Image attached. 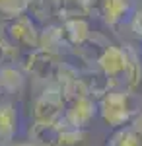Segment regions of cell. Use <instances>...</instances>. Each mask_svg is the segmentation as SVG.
<instances>
[{
    "label": "cell",
    "instance_id": "obj_4",
    "mask_svg": "<svg viewBox=\"0 0 142 146\" xmlns=\"http://www.w3.org/2000/svg\"><path fill=\"white\" fill-rule=\"evenodd\" d=\"M60 62H62V58L58 55H53L45 49L35 47L33 51H27L22 55V66L20 68L25 72V76H31L43 88L49 84H55V76Z\"/></svg>",
    "mask_w": 142,
    "mask_h": 146
},
{
    "label": "cell",
    "instance_id": "obj_2",
    "mask_svg": "<svg viewBox=\"0 0 142 146\" xmlns=\"http://www.w3.org/2000/svg\"><path fill=\"white\" fill-rule=\"evenodd\" d=\"M136 109V96L129 90H107L98 100V115L109 129L129 125Z\"/></svg>",
    "mask_w": 142,
    "mask_h": 146
},
{
    "label": "cell",
    "instance_id": "obj_19",
    "mask_svg": "<svg viewBox=\"0 0 142 146\" xmlns=\"http://www.w3.org/2000/svg\"><path fill=\"white\" fill-rule=\"evenodd\" d=\"M127 23H129V27H131L132 35H134L138 41H142V8L140 6L136 8V12L131 16V20Z\"/></svg>",
    "mask_w": 142,
    "mask_h": 146
},
{
    "label": "cell",
    "instance_id": "obj_7",
    "mask_svg": "<svg viewBox=\"0 0 142 146\" xmlns=\"http://www.w3.org/2000/svg\"><path fill=\"white\" fill-rule=\"evenodd\" d=\"M136 8H138L136 0H99L98 2L101 22L111 29H117L123 23H127L136 12Z\"/></svg>",
    "mask_w": 142,
    "mask_h": 146
},
{
    "label": "cell",
    "instance_id": "obj_8",
    "mask_svg": "<svg viewBox=\"0 0 142 146\" xmlns=\"http://www.w3.org/2000/svg\"><path fill=\"white\" fill-rule=\"evenodd\" d=\"M20 131V111L16 101L0 98V144L12 142Z\"/></svg>",
    "mask_w": 142,
    "mask_h": 146
},
{
    "label": "cell",
    "instance_id": "obj_22",
    "mask_svg": "<svg viewBox=\"0 0 142 146\" xmlns=\"http://www.w3.org/2000/svg\"><path fill=\"white\" fill-rule=\"evenodd\" d=\"M80 2H82V4H86L90 10H96V8H98V2H99V0H80Z\"/></svg>",
    "mask_w": 142,
    "mask_h": 146
},
{
    "label": "cell",
    "instance_id": "obj_1",
    "mask_svg": "<svg viewBox=\"0 0 142 146\" xmlns=\"http://www.w3.org/2000/svg\"><path fill=\"white\" fill-rule=\"evenodd\" d=\"M0 43L4 45L8 62H18L23 53L37 47L39 27L29 14L0 20Z\"/></svg>",
    "mask_w": 142,
    "mask_h": 146
},
{
    "label": "cell",
    "instance_id": "obj_5",
    "mask_svg": "<svg viewBox=\"0 0 142 146\" xmlns=\"http://www.w3.org/2000/svg\"><path fill=\"white\" fill-rule=\"evenodd\" d=\"M66 100L56 84L43 86L31 101V121L37 123H60Z\"/></svg>",
    "mask_w": 142,
    "mask_h": 146
},
{
    "label": "cell",
    "instance_id": "obj_12",
    "mask_svg": "<svg viewBox=\"0 0 142 146\" xmlns=\"http://www.w3.org/2000/svg\"><path fill=\"white\" fill-rule=\"evenodd\" d=\"M60 27H62V35H64V39H66L68 51L78 47V45H82L84 41H88V37L92 35V25H90L88 18H76V20L60 22Z\"/></svg>",
    "mask_w": 142,
    "mask_h": 146
},
{
    "label": "cell",
    "instance_id": "obj_21",
    "mask_svg": "<svg viewBox=\"0 0 142 146\" xmlns=\"http://www.w3.org/2000/svg\"><path fill=\"white\" fill-rule=\"evenodd\" d=\"M6 146H33V144L29 142V140H16V138H14V140L8 142Z\"/></svg>",
    "mask_w": 142,
    "mask_h": 146
},
{
    "label": "cell",
    "instance_id": "obj_6",
    "mask_svg": "<svg viewBox=\"0 0 142 146\" xmlns=\"http://www.w3.org/2000/svg\"><path fill=\"white\" fill-rule=\"evenodd\" d=\"M98 117V101L92 96H78L72 100H66L64 113L60 123L76 129H88L92 121Z\"/></svg>",
    "mask_w": 142,
    "mask_h": 146
},
{
    "label": "cell",
    "instance_id": "obj_24",
    "mask_svg": "<svg viewBox=\"0 0 142 146\" xmlns=\"http://www.w3.org/2000/svg\"><path fill=\"white\" fill-rule=\"evenodd\" d=\"M0 98H2V94H0Z\"/></svg>",
    "mask_w": 142,
    "mask_h": 146
},
{
    "label": "cell",
    "instance_id": "obj_13",
    "mask_svg": "<svg viewBox=\"0 0 142 146\" xmlns=\"http://www.w3.org/2000/svg\"><path fill=\"white\" fill-rule=\"evenodd\" d=\"M53 12L58 23L66 20H76V18H90L94 14V10H90L80 0H53Z\"/></svg>",
    "mask_w": 142,
    "mask_h": 146
},
{
    "label": "cell",
    "instance_id": "obj_18",
    "mask_svg": "<svg viewBox=\"0 0 142 146\" xmlns=\"http://www.w3.org/2000/svg\"><path fill=\"white\" fill-rule=\"evenodd\" d=\"M29 0H0V20H8L27 14Z\"/></svg>",
    "mask_w": 142,
    "mask_h": 146
},
{
    "label": "cell",
    "instance_id": "obj_23",
    "mask_svg": "<svg viewBox=\"0 0 142 146\" xmlns=\"http://www.w3.org/2000/svg\"><path fill=\"white\" fill-rule=\"evenodd\" d=\"M6 62H8V58H6V51H4V45L0 43V66L6 64Z\"/></svg>",
    "mask_w": 142,
    "mask_h": 146
},
{
    "label": "cell",
    "instance_id": "obj_14",
    "mask_svg": "<svg viewBox=\"0 0 142 146\" xmlns=\"http://www.w3.org/2000/svg\"><path fill=\"white\" fill-rule=\"evenodd\" d=\"M125 49H127V70L123 88L129 92H136L142 84V58L131 45H125Z\"/></svg>",
    "mask_w": 142,
    "mask_h": 146
},
{
    "label": "cell",
    "instance_id": "obj_11",
    "mask_svg": "<svg viewBox=\"0 0 142 146\" xmlns=\"http://www.w3.org/2000/svg\"><path fill=\"white\" fill-rule=\"evenodd\" d=\"M39 49H45L53 55H62L64 51H68V45H66V39L62 35V27L60 23H47L39 29V43H37Z\"/></svg>",
    "mask_w": 142,
    "mask_h": 146
},
{
    "label": "cell",
    "instance_id": "obj_20",
    "mask_svg": "<svg viewBox=\"0 0 142 146\" xmlns=\"http://www.w3.org/2000/svg\"><path fill=\"white\" fill-rule=\"evenodd\" d=\"M129 125H131L134 131H138L142 135V109H136V113L132 115V119L129 121Z\"/></svg>",
    "mask_w": 142,
    "mask_h": 146
},
{
    "label": "cell",
    "instance_id": "obj_9",
    "mask_svg": "<svg viewBox=\"0 0 142 146\" xmlns=\"http://www.w3.org/2000/svg\"><path fill=\"white\" fill-rule=\"evenodd\" d=\"M25 72L16 62H6L0 66V94L2 98L8 96H20L25 90Z\"/></svg>",
    "mask_w": 142,
    "mask_h": 146
},
{
    "label": "cell",
    "instance_id": "obj_17",
    "mask_svg": "<svg viewBox=\"0 0 142 146\" xmlns=\"http://www.w3.org/2000/svg\"><path fill=\"white\" fill-rule=\"evenodd\" d=\"M88 140V129H76L60 123V142L62 146H82Z\"/></svg>",
    "mask_w": 142,
    "mask_h": 146
},
{
    "label": "cell",
    "instance_id": "obj_10",
    "mask_svg": "<svg viewBox=\"0 0 142 146\" xmlns=\"http://www.w3.org/2000/svg\"><path fill=\"white\" fill-rule=\"evenodd\" d=\"M27 140L33 146H62V142H60V123L31 121L27 127Z\"/></svg>",
    "mask_w": 142,
    "mask_h": 146
},
{
    "label": "cell",
    "instance_id": "obj_15",
    "mask_svg": "<svg viewBox=\"0 0 142 146\" xmlns=\"http://www.w3.org/2000/svg\"><path fill=\"white\" fill-rule=\"evenodd\" d=\"M105 146H142V135L134 131L131 125H125L121 129H115Z\"/></svg>",
    "mask_w": 142,
    "mask_h": 146
},
{
    "label": "cell",
    "instance_id": "obj_3",
    "mask_svg": "<svg viewBox=\"0 0 142 146\" xmlns=\"http://www.w3.org/2000/svg\"><path fill=\"white\" fill-rule=\"evenodd\" d=\"M125 70H127V49L125 45H115L107 43L105 49L99 53L96 64L90 68V72H94L107 90H125L123 82H125Z\"/></svg>",
    "mask_w": 142,
    "mask_h": 146
},
{
    "label": "cell",
    "instance_id": "obj_16",
    "mask_svg": "<svg viewBox=\"0 0 142 146\" xmlns=\"http://www.w3.org/2000/svg\"><path fill=\"white\" fill-rule=\"evenodd\" d=\"M27 14L31 16V20L35 23H53L55 20V12H53V0H29V8Z\"/></svg>",
    "mask_w": 142,
    "mask_h": 146
}]
</instances>
